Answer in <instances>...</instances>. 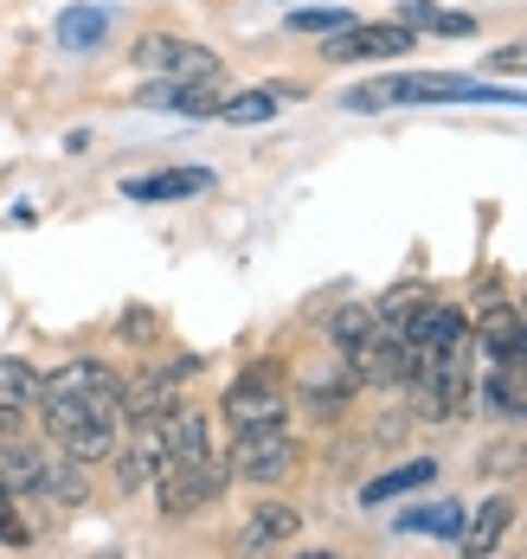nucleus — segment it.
Segmentation results:
<instances>
[{
    "label": "nucleus",
    "instance_id": "29",
    "mask_svg": "<svg viewBox=\"0 0 527 559\" xmlns=\"http://www.w3.org/2000/svg\"><path fill=\"white\" fill-rule=\"evenodd\" d=\"M522 463H527V456H522L515 444H495V450H489V463H482V469H489V476H515Z\"/></svg>",
    "mask_w": 527,
    "mask_h": 559
},
{
    "label": "nucleus",
    "instance_id": "17",
    "mask_svg": "<svg viewBox=\"0 0 527 559\" xmlns=\"http://www.w3.org/2000/svg\"><path fill=\"white\" fill-rule=\"evenodd\" d=\"M482 405H489L495 418H527V360H489Z\"/></svg>",
    "mask_w": 527,
    "mask_h": 559
},
{
    "label": "nucleus",
    "instance_id": "24",
    "mask_svg": "<svg viewBox=\"0 0 527 559\" xmlns=\"http://www.w3.org/2000/svg\"><path fill=\"white\" fill-rule=\"evenodd\" d=\"M399 527L406 534H464V508L457 502H424V508H411V514H399Z\"/></svg>",
    "mask_w": 527,
    "mask_h": 559
},
{
    "label": "nucleus",
    "instance_id": "2",
    "mask_svg": "<svg viewBox=\"0 0 527 559\" xmlns=\"http://www.w3.org/2000/svg\"><path fill=\"white\" fill-rule=\"evenodd\" d=\"M117 418L110 405H77V399H46V431L71 463H97L117 450Z\"/></svg>",
    "mask_w": 527,
    "mask_h": 559
},
{
    "label": "nucleus",
    "instance_id": "18",
    "mask_svg": "<svg viewBox=\"0 0 527 559\" xmlns=\"http://www.w3.org/2000/svg\"><path fill=\"white\" fill-rule=\"evenodd\" d=\"M213 187V168H168V174H135V180H122V193L129 200H187V193H206Z\"/></svg>",
    "mask_w": 527,
    "mask_h": 559
},
{
    "label": "nucleus",
    "instance_id": "32",
    "mask_svg": "<svg viewBox=\"0 0 527 559\" xmlns=\"http://www.w3.org/2000/svg\"><path fill=\"white\" fill-rule=\"evenodd\" d=\"M309 559H335V554H309Z\"/></svg>",
    "mask_w": 527,
    "mask_h": 559
},
{
    "label": "nucleus",
    "instance_id": "13",
    "mask_svg": "<svg viewBox=\"0 0 527 559\" xmlns=\"http://www.w3.org/2000/svg\"><path fill=\"white\" fill-rule=\"evenodd\" d=\"M469 335H476V347H482L489 360H527V316L522 309H508V302L482 309Z\"/></svg>",
    "mask_w": 527,
    "mask_h": 559
},
{
    "label": "nucleus",
    "instance_id": "27",
    "mask_svg": "<svg viewBox=\"0 0 527 559\" xmlns=\"http://www.w3.org/2000/svg\"><path fill=\"white\" fill-rule=\"evenodd\" d=\"M290 26L296 33H328L335 39V33H348V13L342 7H302V13H290Z\"/></svg>",
    "mask_w": 527,
    "mask_h": 559
},
{
    "label": "nucleus",
    "instance_id": "28",
    "mask_svg": "<svg viewBox=\"0 0 527 559\" xmlns=\"http://www.w3.org/2000/svg\"><path fill=\"white\" fill-rule=\"evenodd\" d=\"M26 534H33V527L20 521V508H13V496L0 489V540H7V547H26Z\"/></svg>",
    "mask_w": 527,
    "mask_h": 559
},
{
    "label": "nucleus",
    "instance_id": "8",
    "mask_svg": "<svg viewBox=\"0 0 527 559\" xmlns=\"http://www.w3.org/2000/svg\"><path fill=\"white\" fill-rule=\"evenodd\" d=\"M399 52H418V39H411V26L399 20H380V26H348V33H335L322 58L328 64H360V58H399Z\"/></svg>",
    "mask_w": 527,
    "mask_h": 559
},
{
    "label": "nucleus",
    "instance_id": "10",
    "mask_svg": "<svg viewBox=\"0 0 527 559\" xmlns=\"http://www.w3.org/2000/svg\"><path fill=\"white\" fill-rule=\"evenodd\" d=\"M135 58H142V71H161L168 84L213 78V71H219V58L206 52V46H193V39H168V33H148V39L135 46Z\"/></svg>",
    "mask_w": 527,
    "mask_h": 559
},
{
    "label": "nucleus",
    "instance_id": "26",
    "mask_svg": "<svg viewBox=\"0 0 527 559\" xmlns=\"http://www.w3.org/2000/svg\"><path fill=\"white\" fill-rule=\"evenodd\" d=\"M277 97H284V91H244V97H226V122H271V116L284 110V104H277Z\"/></svg>",
    "mask_w": 527,
    "mask_h": 559
},
{
    "label": "nucleus",
    "instance_id": "16",
    "mask_svg": "<svg viewBox=\"0 0 527 559\" xmlns=\"http://www.w3.org/2000/svg\"><path fill=\"white\" fill-rule=\"evenodd\" d=\"M161 444H168V469H175V463H200V456H213V438H206V412H193V405H175V412L161 418Z\"/></svg>",
    "mask_w": 527,
    "mask_h": 559
},
{
    "label": "nucleus",
    "instance_id": "7",
    "mask_svg": "<svg viewBox=\"0 0 527 559\" xmlns=\"http://www.w3.org/2000/svg\"><path fill=\"white\" fill-rule=\"evenodd\" d=\"M464 335H469V316H464V309H451V302H424V309L406 322V347H411V360H418V367L444 360Z\"/></svg>",
    "mask_w": 527,
    "mask_h": 559
},
{
    "label": "nucleus",
    "instance_id": "31",
    "mask_svg": "<svg viewBox=\"0 0 527 559\" xmlns=\"http://www.w3.org/2000/svg\"><path fill=\"white\" fill-rule=\"evenodd\" d=\"M20 438V405H0V444Z\"/></svg>",
    "mask_w": 527,
    "mask_h": 559
},
{
    "label": "nucleus",
    "instance_id": "3",
    "mask_svg": "<svg viewBox=\"0 0 527 559\" xmlns=\"http://www.w3.org/2000/svg\"><path fill=\"white\" fill-rule=\"evenodd\" d=\"M284 412H290V392H284V373L271 367V360H257V367H244L226 392V418H232V431H264V425H284Z\"/></svg>",
    "mask_w": 527,
    "mask_h": 559
},
{
    "label": "nucleus",
    "instance_id": "15",
    "mask_svg": "<svg viewBox=\"0 0 527 559\" xmlns=\"http://www.w3.org/2000/svg\"><path fill=\"white\" fill-rule=\"evenodd\" d=\"M148 110L219 116L226 110V84H219V71H213V78H187V84H161V91H148Z\"/></svg>",
    "mask_w": 527,
    "mask_h": 559
},
{
    "label": "nucleus",
    "instance_id": "5",
    "mask_svg": "<svg viewBox=\"0 0 527 559\" xmlns=\"http://www.w3.org/2000/svg\"><path fill=\"white\" fill-rule=\"evenodd\" d=\"M232 476H244V483H277V476H290L296 469V438L284 431V425H264V431H238L232 444Z\"/></svg>",
    "mask_w": 527,
    "mask_h": 559
},
{
    "label": "nucleus",
    "instance_id": "21",
    "mask_svg": "<svg viewBox=\"0 0 527 559\" xmlns=\"http://www.w3.org/2000/svg\"><path fill=\"white\" fill-rule=\"evenodd\" d=\"M431 476H438V463H431V456H418V463H399V469L373 476V483L360 489V502H367V508H380V502H393V496H406V489H424Z\"/></svg>",
    "mask_w": 527,
    "mask_h": 559
},
{
    "label": "nucleus",
    "instance_id": "33",
    "mask_svg": "<svg viewBox=\"0 0 527 559\" xmlns=\"http://www.w3.org/2000/svg\"><path fill=\"white\" fill-rule=\"evenodd\" d=\"M97 559H117V554H97Z\"/></svg>",
    "mask_w": 527,
    "mask_h": 559
},
{
    "label": "nucleus",
    "instance_id": "9",
    "mask_svg": "<svg viewBox=\"0 0 527 559\" xmlns=\"http://www.w3.org/2000/svg\"><path fill=\"white\" fill-rule=\"evenodd\" d=\"M39 399H77V405H110V412H122V380L104 360H64L59 373L46 380Z\"/></svg>",
    "mask_w": 527,
    "mask_h": 559
},
{
    "label": "nucleus",
    "instance_id": "6",
    "mask_svg": "<svg viewBox=\"0 0 527 559\" xmlns=\"http://www.w3.org/2000/svg\"><path fill=\"white\" fill-rule=\"evenodd\" d=\"M348 360H354V373H360V386H406L411 373H418V360H411L399 329H373Z\"/></svg>",
    "mask_w": 527,
    "mask_h": 559
},
{
    "label": "nucleus",
    "instance_id": "30",
    "mask_svg": "<svg viewBox=\"0 0 527 559\" xmlns=\"http://www.w3.org/2000/svg\"><path fill=\"white\" fill-rule=\"evenodd\" d=\"M495 71H527V39H515V46H502V52L489 58Z\"/></svg>",
    "mask_w": 527,
    "mask_h": 559
},
{
    "label": "nucleus",
    "instance_id": "22",
    "mask_svg": "<svg viewBox=\"0 0 527 559\" xmlns=\"http://www.w3.org/2000/svg\"><path fill=\"white\" fill-rule=\"evenodd\" d=\"M33 496H46V502H59V508H77L91 489H84V469H77V463H46Z\"/></svg>",
    "mask_w": 527,
    "mask_h": 559
},
{
    "label": "nucleus",
    "instance_id": "14",
    "mask_svg": "<svg viewBox=\"0 0 527 559\" xmlns=\"http://www.w3.org/2000/svg\"><path fill=\"white\" fill-rule=\"evenodd\" d=\"M508 527H515V502H508V496H489V502L464 521L457 547H464V559H489L495 547H502V534H508Z\"/></svg>",
    "mask_w": 527,
    "mask_h": 559
},
{
    "label": "nucleus",
    "instance_id": "23",
    "mask_svg": "<svg viewBox=\"0 0 527 559\" xmlns=\"http://www.w3.org/2000/svg\"><path fill=\"white\" fill-rule=\"evenodd\" d=\"M373 329H380V316H373L367 302H348V309H335V316H328V341H335L342 354H354Z\"/></svg>",
    "mask_w": 527,
    "mask_h": 559
},
{
    "label": "nucleus",
    "instance_id": "1",
    "mask_svg": "<svg viewBox=\"0 0 527 559\" xmlns=\"http://www.w3.org/2000/svg\"><path fill=\"white\" fill-rule=\"evenodd\" d=\"M399 104H527V91H502V84H482L464 71H393V78H373V84L348 91V110L360 116L399 110Z\"/></svg>",
    "mask_w": 527,
    "mask_h": 559
},
{
    "label": "nucleus",
    "instance_id": "12",
    "mask_svg": "<svg viewBox=\"0 0 527 559\" xmlns=\"http://www.w3.org/2000/svg\"><path fill=\"white\" fill-rule=\"evenodd\" d=\"M296 527H302V514L284 502H257L251 508V521H244V534L232 540V554L238 559H257V554H271V547H284V540H296Z\"/></svg>",
    "mask_w": 527,
    "mask_h": 559
},
{
    "label": "nucleus",
    "instance_id": "19",
    "mask_svg": "<svg viewBox=\"0 0 527 559\" xmlns=\"http://www.w3.org/2000/svg\"><path fill=\"white\" fill-rule=\"evenodd\" d=\"M52 456L46 450H33V444H20V438H7L0 444V489L7 496H20V489H39V469H46Z\"/></svg>",
    "mask_w": 527,
    "mask_h": 559
},
{
    "label": "nucleus",
    "instance_id": "4",
    "mask_svg": "<svg viewBox=\"0 0 527 559\" xmlns=\"http://www.w3.org/2000/svg\"><path fill=\"white\" fill-rule=\"evenodd\" d=\"M226 483H232V463H219V456L175 463V469H161V476H155V502H161V514H193V508L219 502V496H226Z\"/></svg>",
    "mask_w": 527,
    "mask_h": 559
},
{
    "label": "nucleus",
    "instance_id": "25",
    "mask_svg": "<svg viewBox=\"0 0 527 559\" xmlns=\"http://www.w3.org/2000/svg\"><path fill=\"white\" fill-rule=\"evenodd\" d=\"M39 392H46V380L26 360H0V405H33Z\"/></svg>",
    "mask_w": 527,
    "mask_h": 559
},
{
    "label": "nucleus",
    "instance_id": "11",
    "mask_svg": "<svg viewBox=\"0 0 527 559\" xmlns=\"http://www.w3.org/2000/svg\"><path fill=\"white\" fill-rule=\"evenodd\" d=\"M354 386H360V373H354V360H315L309 373H302V405L309 412H322V418H335V412H348Z\"/></svg>",
    "mask_w": 527,
    "mask_h": 559
},
{
    "label": "nucleus",
    "instance_id": "20",
    "mask_svg": "<svg viewBox=\"0 0 527 559\" xmlns=\"http://www.w3.org/2000/svg\"><path fill=\"white\" fill-rule=\"evenodd\" d=\"M110 39V13L104 7H71L59 13V46L64 52H91V46H104Z\"/></svg>",
    "mask_w": 527,
    "mask_h": 559
}]
</instances>
